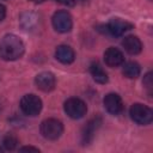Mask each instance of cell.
I'll use <instances>...</instances> for the list:
<instances>
[{
  "label": "cell",
  "mask_w": 153,
  "mask_h": 153,
  "mask_svg": "<svg viewBox=\"0 0 153 153\" xmlns=\"http://www.w3.org/2000/svg\"><path fill=\"white\" fill-rule=\"evenodd\" d=\"M25 50L23 41L12 33L5 35L0 41V57L5 61H14L23 56Z\"/></svg>",
  "instance_id": "1"
},
{
  "label": "cell",
  "mask_w": 153,
  "mask_h": 153,
  "mask_svg": "<svg viewBox=\"0 0 153 153\" xmlns=\"http://www.w3.org/2000/svg\"><path fill=\"white\" fill-rule=\"evenodd\" d=\"M41 134L44 139L54 141L57 140L63 133V124L56 118H47L41 123Z\"/></svg>",
  "instance_id": "2"
},
{
  "label": "cell",
  "mask_w": 153,
  "mask_h": 153,
  "mask_svg": "<svg viewBox=\"0 0 153 153\" xmlns=\"http://www.w3.org/2000/svg\"><path fill=\"white\" fill-rule=\"evenodd\" d=\"M129 115H130V118L140 126H147L153 120L152 109L148 108L147 105L141 104V103L133 104L129 109Z\"/></svg>",
  "instance_id": "3"
},
{
  "label": "cell",
  "mask_w": 153,
  "mask_h": 153,
  "mask_svg": "<svg viewBox=\"0 0 153 153\" xmlns=\"http://www.w3.org/2000/svg\"><path fill=\"white\" fill-rule=\"evenodd\" d=\"M19 105H20V110L23 111V114L30 117L37 116L42 110V100L38 96L33 93L23 96Z\"/></svg>",
  "instance_id": "4"
},
{
  "label": "cell",
  "mask_w": 153,
  "mask_h": 153,
  "mask_svg": "<svg viewBox=\"0 0 153 153\" xmlns=\"http://www.w3.org/2000/svg\"><path fill=\"white\" fill-rule=\"evenodd\" d=\"M63 110H65V112L67 114L68 117H71L73 120H79V118H82L86 115L87 106H86L85 102L81 100L80 98L72 97V98H68L65 102Z\"/></svg>",
  "instance_id": "5"
},
{
  "label": "cell",
  "mask_w": 153,
  "mask_h": 153,
  "mask_svg": "<svg viewBox=\"0 0 153 153\" xmlns=\"http://www.w3.org/2000/svg\"><path fill=\"white\" fill-rule=\"evenodd\" d=\"M54 29L60 33H67L73 27V19L67 11H56L51 18Z\"/></svg>",
  "instance_id": "6"
},
{
  "label": "cell",
  "mask_w": 153,
  "mask_h": 153,
  "mask_svg": "<svg viewBox=\"0 0 153 153\" xmlns=\"http://www.w3.org/2000/svg\"><path fill=\"white\" fill-rule=\"evenodd\" d=\"M105 29H106V32L109 35L115 36V37H120L124 32L131 30L133 29V24L127 22V20H123L121 18H111L108 22Z\"/></svg>",
  "instance_id": "7"
},
{
  "label": "cell",
  "mask_w": 153,
  "mask_h": 153,
  "mask_svg": "<svg viewBox=\"0 0 153 153\" xmlns=\"http://www.w3.org/2000/svg\"><path fill=\"white\" fill-rule=\"evenodd\" d=\"M35 84L38 90L43 92H50L55 88L56 79H55V75L50 72H41L36 75Z\"/></svg>",
  "instance_id": "8"
},
{
  "label": "cell",
  "mask_w": 153,
  "mask_h": 153,
  "mask_svg": "<svg viewBox=\"0 0 153 153\" xmlns=\"http://www.w3.org/2000/svg\"><path fill=\"white\" fill-rule=\"evenodd\" d=\"M104 108L111 115H120L123 111V102L122 98L117 93H108L103 99Z\"/></svg>",
  "instance_id": "9"
},
{
  "label": "cell",
  "mask_w": 153,
  "mask_h": 153,
  "mask_svg": "<svg viewBox=\"0 0 153 153\" xmlns=\"http://www.w3.org/2000/svg\"><path fill=\"white\" fill-rule=\"evenodd\" d=\"M104 62L106 66L111 68L120 67L124 63V55L120 49L110 47L104 51Z\"/></svg>",
  "instance_id": "10"
},
{
  "label": "cell",
  "mask_w": 153,
  "mask_h": 153,
  "mask_svg": "<svg viewBox=\"0 0 153 153\" xmlns=\"http://www.w3.org/2000/svg\"><path fill=\"white\" fill-rule=\"evenodd\" d=\"M100 123H102L100 117H93L92 120H90L87 122V124L85 126V128L82 129V133H81V143L82 145H88L93 140L94 133H96L97 128L100 126Z\"/></svg>",
  "instance_id": "11"
},
{
  "label": "cell",
  "mask_w": 153,
  "mask_h": 153,
  "mask_svg": "<svg viewBox=\"0 0 153 153\" xmlns=\"http://www.w3.org/2000/svg\"><path fill=\"white\" fill-rule=\"evenodd\" d=\"M122 47L124 48V50L130 54V55H137L139 53H141L142 50V43L140 41V38L137 36H126L122 41Z\"/></svg>",
  "instance_id": "12"
},
{
  "label": "cell",
  "mask_w": 153,
  "mask_h": 153,
  "mask_svg": "<svg viewBox=\"0 0 153 153\" xmlns=\"http://www.w3.org/2000/svg\"><path fill=\"white\" fill-rule=\"evenodd\" d=\"M55 57L57 61H60L63 65H71L75 60V54L69 45L61 44L55 50Z\"/></svg>",
  "instance_id": "13"
},
{
  "label": "cell",
  "mask_w": 153,
  "mask_h": 153,
  "mask_svg": "<svg viewBox=\"0 0 153 153\" xmlns=\"http://www.w3.org/2000/svg\"><path fill=\"white\" fill-rule=\"evenodd\" d=\"M90 73L93 78V80L98 84H106L109 78H108V74L103 69V67L98 63V62H93L91 63L90 66Z\"/></svg>",
  "instance_id": "14"
},
{
  "label": "cell",
  "mask_w": 153,
  "mask_h": 153,
  "mask_svg": "<svg viewBox=\"0 0 153 153\" xmlns=\"http://www.w3.org/2000/svg\"><path fill=\"white\" fill-rule=\"evenodd\" d=\"M122 73L128 79H136L141 73V68H140L139 63H136L134 61H130V62H127L123 66Z\"/></svg>",
  "instance_id": "15"
},
{
  "label": "cell",
  "mask_w": 153,
  "mask_h": 153,
  "mask_svg": "<svg viewBox=\"0 0 153 153\" xmlns=\"http://www.w3.org/2000/svg\"><path fill=\"white\" fill-rule=\"evenodd\" d=\"M17 145H18V139L16 136H13L12 134H8V135H6L2 139V146H4V148L6 151H13V149H16Z\"/></svg>",
  "instance_id": "16"
},
{
  "label": "cell",
  "mask_w": 153,
  "mask_h": 153,
  "mask_svg": "<svg viewBox=\"0 0 153 153\" xmlns=\"http://www.w3.org/2000/svg\"><path fill=\"white\" fill-rule=\"evenodd\" d=\"M143 86L147 90L148 94L151 96L152 94V91H153V73L152 72L146 73V75L143 76Z\"/></svg>",
  "instance_id": "17"
},
{
  "label": "cell",
  "mask_w": 153,
  "mask_h": 153,
  "mask_svg": "<svg viewBox=\"0 0 153 153\" xmlns=\"http://www.w3.org/2000/svg\"><path fill=\"white\" fill-rule=\"evenodd\" d=\"M19 152H35V153H38L39 149L36 148V147H32V146H24V147L19 148Z\"/></svg>",
  "instance_id": "18"
},
{
  "label": "cell",
  "mask_w": 153,
  "mask_h": 153,
  "mask_svg": "<svg viewBox=\"0 0 153 153\" xmlns=\"http://www.w3.org/2000/svg\"><path fill=\"white\" fill-rule=\"evenodd\" d=\"M5 17H6V7L2 4H0V22H2Z\"/></svg>",
  "instance_id": "19"
},
{
  "label": "cell",
  "mask_w": 153,
  "mask_h": 153,
  "mask_svg": "<svg viewBox=\"0 0 153 153\" xmlns=\"http://www.w3.org/2000/svg\"><path fill=\"white\" fill-rule=\"evenodd\" d=\"M55 1H57L62 5H66V6H74V4H75L74 0H55Z\"/></svg>",
  "instance_id": "20"
},
{
  "label": "cell",
  "mask_w": 153,
  "mask_h": 153,
  "mask_svg": "<svg viewBox=\"0 0 153 153\" xmlns=\"http://www.w3.org/2000/svg\"><path fill=\"white\" fill-rule=\"evenodd\" d=\"M31 2H35V4H41V2H44L45 0H30Z\"/></svg>",
  "instance_id": "21"
},
{
  "label": "cell",
  "mask_w": 153,
  "mask_h": 153,
  "mask_svg": "<svg viewBox=\"0 0 153 153\" xmlns=\"http://www.w3.org/2000/svg\"><path fill=\"white\" fill-rule=\"evenodd\" d=\"M1 151H2V149H1V148H0V152H1Z\"/></svg>",
  "instance_id": "22"
}]
</instances>
